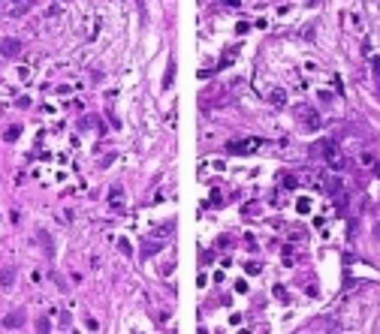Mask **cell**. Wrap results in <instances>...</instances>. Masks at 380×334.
<instances>
[{
	"instance_id": "cell-7",
	"label": "cell",
	"mask_w": 380,
	"mask_h": 334,
	"mask_svg": "<svg viewBox=\"0 0 380 334\" xmlns=\"http://www.w3.org/2000/svg\"><path fill=\"white\" fill-rule=\"evenodd\" d=\"M121 202H124V199H121V190H112V205L121 208Z\"/></svg>"
},
{
	"instance_id": "cell-8",
	"label": "cell",
	"mask_w": 380,
	"mask_h": 334,
	"mask_svg": "<svg viewBox=\"0 0 380 334\" xmlns=\"http://www.w3.org/2000/svg\"><path fill=\"white\" fill-rule=\"evenodd\" d=\"M296 208L305 214V211H311V202H308V199H299V205H296Z\"/></svg>"
},
{
	"instance_id": "cell-4",
	"label": "cell",
	"mask_w": 380,
	"mask_h": 334,
	"mask_svg": "<svg viewBox=\"0 0 380 334\" xmlns=\"http://www.w3.org/2000/svg\"><path fill=\"white\" fill-rule=\"evenodd\" d=\"M172 78H175V60H169V66H166V78H163V87H169V84H172Z\"/></svg>"
},
{
	"instance_id": "cell-5",
	"label": "cell",
	"mask_w": 380,
	"mask_h": 334,
	"mask_svg": "<svg viewBox=\"0 0 380 334\" xmlns=\"http://www.w3.org/2000/svg\"><path fill=\"white\" fill-rule=\"evenodd\" d=\"M18 133H21V127H9V130H6V142H12V139H18Z\"/></svg>"
},
{
	"instance_id": "cell-1",
	"label": "cell",
	"mask_w": 380,
	"mask_h": 334,
	"mask_svg": "<svg viewBox=\"0 0 380 334\" xmlns=\"http://www.w3.org/2000/svg\"><path fill=\"white\" fill-rule=\"evenodd\" d=\"M260 145H263L260 139H239V142H230L226 151H230V154H251V151H257Z\"/></svg>"
},
{
	"instance_id": "cell-6",
	"label": "cell",
	"mask_w": 380,
	"mask_h": 334,
	"mask_svg": "<svg viewBox=\"0 0 380 334\" xmlns=\"http://www.w3.org/2000/svg\"><path fill=\"white\" fill-rule=\"evenodd\" d=\"M272 102H275V105H284V90H275V93H272Z\"/></svg>"
},
{
	"instance_id": "cell-9",
	"label": "cell",
	"mask_w": 380,
	"mask_h": 334,
	"mask_svg": "<svg viewBox=\"0 0 380 334\" xmlns=\"http://www.w3.org/2000/svg\"><path fill=\"white\" fill-rule=\"evenodd\" d=\"M275 295H278L281 301H287V292H284V286H275Z\"/></svg>"
},
{
	"instance_id": "cell-2",
	"label": "cell",
	"mask_w": 380,
	"mask_h": 334,
	"mask_svg": "<svg viewBox=\"0 0 380 334\" xmlns=\"http://www.w3.org/2000/svg\"><path fill=\"white\" fill-rule=\"evenodd\" d=\"M0 51H3L6 57H15V54H21V39H9V36H6V39L0 42Z\"/></svg>"
},
{
	"instance_id": "cell-3",
	"label": "cell",
	"mask_w": 380,
	"mask_h": 334,
	"mask_svg": "<svg viewBox=\"0 0 380 334\" xmlns=\"http://www.w3.org/2000/svg\"><path fill=\"white\" fill-rule=\"evenodd\" d=\"M0 283H3V286H12V283H15V268H3V271H0Z\"/></svg>"
}]
</instances>
